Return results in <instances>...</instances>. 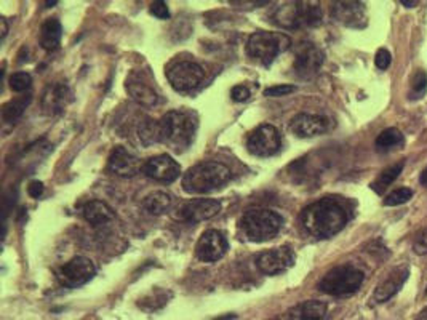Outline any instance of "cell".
Here are the masks:
<instances>
[{"mask_svg": "<svg viewBox=\"0 0 427 320\" xmlns=\"http://www.w3.org/2000/svg\"><path fill=\"white\" fill-rule=\"evenodd\" d=\"M301 223L312 237L330 238L344 229L348 213L338 200L326 197L306 206L301 213Z\"/></svg>", "mask_w": 427, "mask_h": 320, "instance_id": "cell-1", "label": "cell"}, {"mask_svg": "<svg viewBox=\"0 0 427 320\" xmlns=\"http://www.w3.org/2000/svg\"><path fill=\"white\" fill-rule=\"evenodd\" d=\"M162 143L174 153H183L191 146L197 131V117L187 111H170L160 118Z\"/></svg>", "mask_w": 427, "mask_h": 320, "instance_id": "cell-2", "label": "cell"}, {"mask_svg": "<svg viewBox=\"0 0 427 320\" xmlns=\"http://www.w3.org/2000/svg\"><path fill=\"white\" fill-rule=\"evenodd\" d=\"M231 180V170L219 162H204L189 168L184 173L183 189L187 194H210L228 183Z\"/></svg>", "mask_w": 427, "mask_h": 320, "instance_id": "cell-3", "label": "cell"}, {"mask_svg": "<svg viewBox=\"0 0 427 320\" xmlns=\"http://www.w3.org/2000/svg\"><path fill=\"white\" fill-rule=\"evenodd\" d=\"M284 218L267 209H251L240 219V228L250 242H266L279 234Z\"/></svg>", "mask_w": 427, "mask_h": 320, "instance_id": "cell-4", "label": "cell"}, {"mask_svg": "<svg viewBox=\"0 0 427 320\" xmlns=\"http://www.w3.org/2000/svg\"><path fill=\"white\" fill-rule=\"evenodd\" d=\"M292 45V39L284 33H267L258 31L251 34L247 43V53L258 65L269 67L280 53L287 52Z\"/></svg>", "mask_w": 427, "mask_h": 320, "instance_id": "cell-5", "label": "cell"}, {"mask_svg": "<svg viewBox=\"0 0 427 320\" xmlns=\"http://www.w3.org/2000/svg\"><path fill=\"white\" fill-rule=\"evenodd\" d=\"M272 21L284 29L318 26L322 23V9L316 2H288L275 9Z\"/></svg>", "mask_w": 427, "mask_h": 320, "instance_id": "cell-6", "label": "cell"}, {"mask_svg": "<svg viewBox=\"0 0 427 320\" xmlns=\"http://www.w3.org/2000/svg\"><path fill=\"white\" fill-rule=\"evenodd\" d=\"M363 271L353 265H343L333 267L320 280L318 290L331 297H348L359 290L363 284Z\"/></svg>", "mask_w": 427, "mask_h": 320, "instance_id": "cell-7", "label": "cell"}, {"mask_svg": "<svg viewBox=\"0 0 427 320\" xmlns=\"http://www.w3.org/2000/svg\"><path fill=\"white\" fill-rule=\"evenodd\" d=\"M168 82L179 93H189L199 89L205 79V71L194 61H179L167 71Z\"/></svg>", "mask_w": 427, "mask_h": 320, "instance_id": "cell-8", "label": "cell"}, {"mask_svg": "<svg viewBox=\"0 0 427 320\" xmlns=\"http://www.w3.org/2000/svg\"><path fill=\"white\" fill-rule=\"evenodd\" d=\"M96 267L93 265L92 260L85 258V256H75L71 261H67L62 265L56 277H58L60 284L67 288H79L82 285L89 284V282L95 277Z\"/></svg>", "mask_w": 427, "mask_h": 320, "instance_id": "cell-9", "label": "cell"}, {"mask_svg": "<svg viewBox=\"0 0 427 320\" xmlns=\"http://www.w3.org/2000/svg\"><path fill=\"white\" fill-rule=\"evenodd\" d=\"M280 133L274 125H261L251 131L247 140V149L256 157H271L280 150Z\"/></svg>", "mask_w": 427, "mask_h": 320, "instance_id": "cell-10", "label": "cell"}, {"mask_svg": "<svg viewBox=\"0 0 427 320\" xmlns=\"http://www.w3.org/2000/svg\"><path fill=\"white\" fill-rule=\"evenodd\" d=\"M221 211V202L215 199H194L178 206L174 218L184 223H200L216 216Z\"/></svg>", "mask_w": 427, "mask_h": 320, "instance_id": "cell-11", "label": "cell"}, {"mask_svg": "<svg viewBox=\"0 0 427 320\" xmlns=\"http://www.w3.org/2000/svg\"><path fill=\"white\" fill-rule=\"evenodd\" d=\"M325 61V55L322 50L314 43H301L296 58L293 62V71L301 79H312L318 74Z\"/></svg>", "mask_w": 427, "mask_h": 320, "instance_id": "cell-12", "label": "cell"}, {"mask_svg": "<svg viewBox=\"0 0 427 320\" xmlns=\"http://www.w3.org/2000/svg\"><path fill=\"white\" fill-rule=\"evenodd\" d=\"M228 248H229L228 238H226L223 232L216 229H210V231H205L202 237L199 238L196 253L200 261L215 263L218 260H221L223 256L228 253Z\"/></svg>", "mask_w": 427, "mask_h": 320, "instance_id": "cell-13", "label": "cell"}, {"mask_svg": "<svg viewBox=\"0 0 427 320\" xmlns=\"http://www.w3.org/2000/svg\"><path fill=\"white\" fill-rule=\"evenodd\" d=\"M294 265V253L288 247L267 250L256 258V266L265 275H277Z\"/></svg>", "mask_w": 427, "mask_h": 320, "instance_id": "cell-14", "label": "cell"}, {"mask_svg": "<svg viewBox=\"0 0 427 320\" xmlns=\"http://www.w3.org/2000/svg\"><path fill=\"white\" fill-rule=\"evenodd\" d=\"M143 172L146 177L160 181V183H173V181L179 177L181 167L173 157L160 154L149 159L146 164L143 165Z\"/></svg>", "mask_w": 427, "mask_h": 320, "instance_id": "cell-15", "label": "cell"}, {"mask_svg": "<svg viewBox=\"0 0 427 320\" xmlns=\"http://www.w3.org/2000/svg\"><path fill=\"white\" fill-rule=\"evenodd\" d=\"M141 168V160L133 153H130L127 148L117 146L109 155L108 170L117 177H135L136 173H140Z\"/></svg>", "mask_w": 427, "mask_h": 320, "instance_id": "cell-16", "label": "cell"}, {"mask_svg": "<svg viewBox=\"0 0 427 320\" xmlns=\"http://www.w3.org/2000/svg\"><path fill=\"white\" fill-rule=\"evenodd\" d=\"M331 15L348 28H363L367 24L365 5L362 2H338L333 5Z\"/></svg>", "mask_w": 427, "mask_h": 320, "instance_id": "cell-17", "label": "cell"}, {"mask_svg": "<svg viewBox=\"0 0 427 320\" xmlns=\"http://www.w3.org/2000/svg\"><path fill=\"white\" fill-rule=\"evenodd\" d=\"M328 127V118L317 114H298L290 123V130L298 138L318 136L325 133Z\"/></svg>", "mask_w": 427, "mask_h": 320, "instance_id": "cell-18", "label": "cell"}, {"mask_svg": "<svg viewBox=\"0 0 427 320\" xmlns=\"http://www.w3.org/2000/svg\"><path fill=\"white\" fill-rule=\"evenodd\" d=\"M125 89H127L128 95L133 98L138 104L146 106V108H152V106L159 103L157 92L149 85L148 80L138 72L130 74L127 82H125Z\"/></svg>", "mask_w": 427, "mask_h": 320, "instance_id": "cell-19", "label": "cell"}, {"mask_svg": "<svg viewBox=\"0 0 427 320\" xmlns=\"http://www.w3.org/2000/svg\"><path fill=\"white\" fill-rule=\"evenodd\" d=\"M71 99V92H69L66 84L56 82L47 87L42 98V108L50 116H56L65 111V108Z\"/></svg>", "mask_w": 427, "mask_h": 320, "instance_id": "cell-20", "label": "cell"}, {"mask_svg": "<svg viewBox=\"0 0 427 320\" xmlns=\"http://www.w3.org/2000/svg\"><path fill=\"white\" fill-rule=\"evenodd\" d=\"M408 275H410V269L408 267L401 266L394 269V271L389 274V277L384 282H381L379 287L376 288V292L373 294L376 303H386V301L394 298L395 294L401 290V287H404V284L406 282Z\"/></svg>", "mask_w": 427, "mask_h": 320, "instance_id": "cell-21", "label": "cell"}, {"mask_svg": "<svg viewBox=\"0 0 427 320\" xmlns=\"http://www.w3.org/2000/svg\"><path fill=\"white\" fill-rule=\"evenodd\" d=\"M82 215H84L85 221L92 226H101L114 219V211H112L108 204L101 202V200H90L82 209Z\"/></svg>", "mask_w": 427, "mask_h": 320, "instance_id": "cell-22", "label": "cell"}, {"mask_svg": "<svg viewBox=\"0 0 427 320\" xmlns=\"http://www.w3.org/2000/svg\"><path fill=\"white\" fill-rule=\"evenodd\" d=\"M62 35V28L60 20L56 18H48V20L42 24L40 29V45L47 52H55L60 47Z\"/></svg>", "mask_w": 427, "mask_h": 320, "instance_id": "cell-23", "label": "cell"}, {"mask_svg": "<svg viewBox=\"0 0 427 320\" xmlns=\"http://www.w3.org/2000/svg\"><path fill=\"white\" fill-rule=\"evenodd\" d=\"M173 204V197L168 192L163 191H155L150 192L148 197H144L143 206L144 210L149 211L150 215H162L165 213Z\"/></svg>", "mask_w": 427, "mask_h": 320, "instance_id": "cell-24", "label": "cell"}, {"mask_svg": "<svg viewBox=\"0 0 427 320\" xmlns=\"http://www.w3.org/2000/svg\"><path fill=\"white\" fill-rule=\"evenodd\" d=\"M138 136H140V140L144 146H150V144L162 143L160 122L152 121V118H146V121L140 123V128H138Z\"/></svg>", "mask_w": 427, "mask_h": 320, "instance_id": "cell-25", "label": "cell"}, {"mask_svg": "<svg viewBox=\"0 0 427 320\" xmlns=\"http://www.w3.org/2000/svg\"><path fill=\"white\" fill-rule=\"evenodd\" d=\"M404 167H405L404 162H400V164H395L392 167L386 168V170H382V173L379 175V178L372 183V189L376 194H384V191L387 189V187L391 186L394 181L400 177V173H401V170H404Z\"/></svg>", "mask_w": 427, "mask_h": 320, "instance_id": "cell-26", "label": "cell"}, {"mask_svg": "<svg viewBox=\"0 0 427 320\" xmlns=\"http://www.w3.org/2000/svg\"><path fill=\"white\" fill-rule=\"evenodd\" d=\"M30 103V95H24L21 98L11 99V101L5 103L2 108V117L5 122H15L23 116L24 109L28 108V104Z\"/></svg>", "mask_w": 427, "mask_h": 320, "instance_id": "cell-27", "label": "cell"}, {"mask_svg": "<svg viewBox=\"0 0 427 320\" xmlns=\"http://www.w3.org/2000/svg\"><path fill=\"white\" fill-rule=\"evenodd\" d=\"M404 135L401 131L397 128H387L384 131H381L379 136L376 138V148L379 150H389L394 148H399L404 144Z\"/></svg>", "mask_w": 427, "mask_h": 320, "instance_id": "cell-28", "label": "cell"}, {"mask_svg": "<svg viewBox=\"0 0 427 320\" xmlns=\"http://www.w3.org/2000/svg\"><path fill=\"white\" fill-rule=\"evenodd\" d=\"M326 314V304L322 301H307L301 306V320H323Z\"/></svg>", "mask_w": 427, "mask_h": 320, "instance_id": "cell-29", "label": "cell"}, {"mask_svg": "<svg viewBox=\"0 0 427 320\" xmlns=\"http://www.w3.org/2000/svg\"><path fill=\"white\" fill-rule=\"evenodd\" d=\"M9 84H10V89L13 92L23 93L29 89L30 84H33V77H30L28 72H15L10 75Z\"/></svg>", "mask_w": 427, "mask_h": 320, "instance_id": "cell-30", "label": "cell"}, {"mask_svg": "<svg viewBox=\"0 0 427 320\" xmlns=\"http://www.w3.org/2000/svg\"><path fill=\"white\" fill-rule=\"evenodd\" d=\"M411 197H413L411 189H408V187H400V189H395L389 194V196L384 199V205L386 206H397L401 204H406Z\"/></svg>", "mask_w": 427, "mask_h": 320, "instance_id": "cell-31", "label": "cell"}, {"mask_svg": "<svg viewBox=\"0 0 427 320\" xmlns=\"http://www.w3.org/2000/svg\"><path fill=\"white\" fill-rule=\"evenodd\" d=\"M411 89H413L411 98H414V99L423 98V95L427 92V74L424 71H421V69L413 75Z\"/></svg>", "mask_w": 427, "mask_h": 320, "instance_id": "cell-32", "label": "cell"}, {"mask_svg": "<svg viewBox=\"0 0 427 320\" xmlns=\"http://www.w3.org/2000/svg\"><path fill=\"white\" fill-rule=\"evenodd\" d=\"M294 90H296V87L294 85H274L265 90V96H267V98L287 96V95H290V93H293Z\"/></svg>", "mask_w": 427, "mask_h": 320, "instance_id": "cell-33", "label": "cell"}, {"mask_svg": "<svg viewBox=\"0 0 427 320\" xmlns=\"http://www.w3.org/2000/svg\"><path fill=\"white\" fill-rule=\"evenodd\" d=\"M391 61H392L391 53H389L386 48H379L378 53H376V58H375L376 67L382 69V71H384V69H387L389 66H391Z\"/></svg>", "mask_w": 427, "mask_h": 320, "instance_id": "cell-34", "label": "cell"}, {"mask_svg": "<svg viewBox=\"0 0 427 320\" xmlns=\"http://www.w3.org/2000/svg\"><path fill=\"white\" fill-rule=\"evenodd\" d=\"M150 13L159 18V20H168L170 18L168 5L165 2H162V0H159V2H154L152 5H150Z\"/></svg>", "mask_w": 427, "mask_h": 320, "instance_id": "cell-35", "label": "cell"}, {"mask_svg": "<svg viewBox=\"0 0 427 320\" xmlns=\"http://www.w3.org/2000/svg\"><path fill=\"white\" fill-rule=\"evenodd\" d=\"M231 96L237 103L247 101V99L250 98V90L247 89V87H243V85H235L234 89H232V92H231Z\"/></svg>", "mask_w": 427, "mask_h": 320, "instance_id": "cell-36", "label": "cell"}, {"mask_svg": "<svg viewBox=\"0 0 427 320\" xmlns=\"http://www.w3.org/2000/svg\"><path fill=\"white\" fill-rule=\"evenodd\" d=\"M28 194L30 197L39 199L43 194V183H40V181H30L28 186Z\"/></svg>", "mask_w": 427, "mask_h": 320, "instance_id": "cell-37", "label": "cell"}, {"mask_svg": "<svg viewBox=\"0 0 427 320\" xmlns=\"http://www.w3.org/2000/svg\"><path fill=\"white\" fill-rule=\"evenodd\" d=\"M0 24H2V34H0V37H2V40H4L5 35H7V33H9V24H7V20H5V18L0 20Z\"/></svg>", "mask_w": 427, "mask_h": 320, "instance_id": "cell-38", "label": "cell"}, {"mask_svg": "<svg viewBox=\"0 0 427 320\" xmlns=\"http://www.w3.org/2000/svg\"><path fill=\"white\" fill-rule=\"evenodd\" d=\"M418 0H401V5H405L406 9H413L414 5H418Z\"/></svg>", "mask_w": 427, "mask_h": 320, "instance_id": "cell-39", "label": "cell"}, {"mask_svg": "<svg viewBox=\"0 0 427 320\" xmlns=\"http://www.w3.org/2000/svg\"><path fill=\"white\" fill-rule=\"evenodd\" d=\"M419 183L423 184V186H427V168L426 170L421 173V177H419Z\"/></svg>", "mask_w": 427, "mask_h": 320, "instance_id": "cell-40", "label": "cell"}, {"mask_svg": "<svg viewBox=\"0 0 427 320\" xmlns=\"http://www.w3.org/2000/svg\"><path fill=\"white\" fill-rule=\"evenodd\" d=\"M418 320H427V307H426V309L423 312H421V317Z\"/></svg>", "mask_w": 427, "mask_h": 320, "instance_id": "cell-41", "label": "cell"}, {"mask_svg": "<svg viewBox=\"0 0 427 320\" xmlns=\"http://www.w3.org/2000/svg\"><path fill=\"white\" fill-rule=\"evenodd\" d=\"M56 4H58V2H47L45 5H47V7H53V5H56Z\"/></svg>", "mask_w": 427, "mask_h": 320, "instance_id": "cell-42", "label": "cell"}]
</instances>
